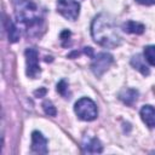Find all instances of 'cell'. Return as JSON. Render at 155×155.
Masks as SVG:
<instances>
[{"label": "cell", "instance_id": "6da1fadb", "mask_svg": "<svg viewBox=\"0 0 155 155\" xmlns=\"http://www.w3.org/2000/svg\"><path fill=\"white\" fill-rule=\"evenodd\" d=\"M91 34L97 44L107 48H115L121 44L115 19L104 12L97 15L92 21Z\"/></svg>", "mask_w": 155, "mask_h": 155}, {"label": "cell", "instance_id": "7a4b0ae2", "mask_svg": "<svg viewBox=\"0 0 155 155\" xmlns=\"http://www.w3.org/2000/svg\"><path fill=\"white\" fill-rule=\"evenodd\" d=\"M15 15L19 23H22L27 30H36L41 22L42 15L39 5L34 0H13Z\"/></svg>", "mask_w": 155, "mask_h": 155}, {"label": "cell", "instance_id": "3957f363", "mask_svg": "<svg viewBox=\"0 0 155 155\" xmlns=\"http://www.w3.org/2000/svg\"><path fill=\"white\" fill-rule=\"evenodd\" d=\"M75 113L84 121H92L97 117L98 110L94 102L88 97H82L75 103Z\"/></svg>", "mask_w": 155, "mask_h": 155}, {"label": "cell", "instance_id": "277c9868", "mask_svg": "<svg viewBox=\"0 0 155 155\" xmlns=\"http://www.w3.org/2000/svg\"><path fill=\"white\" fill-rule=\"evenodd\" d=\"M57 11L64 18L75 21L80 12V4L75 0H57Z\"/></svg>", "mask_w": 155, "mask_h": 155}, {"label": "cell", "instance_id": "5b68a950", "mask_svg": "<svg viewBox=\"0 0 155 155\" xmlns=\"http://www.w3.org/2000/svg\"><path fill=\"white\" fill-rule=\"evenodd\" d=\"M113 62H114V58L110 53L101 52L96 57H93V61L91 63V70L93 71V74L97 78H99V76H102V74L104 71H107L109 69V67L111 65Z\"/></svg>", "mask_w": 155, "mask_h": 155}, {"label": "cell", "instance_id": "8992f818", "mask_svg": "<svg viewBox=\"0 0 155 155\" xmlns=\"http://www.w3.org/2000/svg\"><path fill=\"white\" fill-rule=\"evenodd\" d=\"M25 61H27V75L31 79H36L40 73L39 65V53L35 48H27L25 50Z\"/></svg>", "mask_w": 155, "mask_h": 155}, {"label": "cell", "instance_id": "52a82bcc", "mask_svg": "<svg viewBox=\"0 0 155 155\" xmlns=\"http://www.w3.org/2000/svg\"><path fill=\"white\" fill-rule=\"evenodd\" d=\"M31 151L36 154H47V139L41 132L34 131L31 133Z\"/></svg>", "mask_w": 155, "mask_h": 155}, {"label": "cell", "instance_id": "ba28073f", "mask_svg": "<svg viewBox=\"0 0 155 155\" xmlns=\"http://www.w3.org/2000/svg\"><path fill=\"white\" fill-rule=\"evenodd\" d=\"M82 151L87 154H101L103 151V147L97 138L85 136L82 140Z\"/></svg>", "mask_w": 155, "mask_h": 155}, {"label": "cell", "instance_id": "9c48e42d", "mask_svg": "<svg viewBox=\"0 0 155 155\" xmlns=\"http://www.w3.org/2000/svg\"><path fill=\"white\" fill-rule=\"evenodd\" d=\"M140 116L148 127L150 128L155 127V108L153 105H149V104L143 105L140 109Z\"/></svg>", "mask_w": 155, "mask_h": 155}, {"label": "cell", "instance_id": "30bf717a", "mask_svg": "<svg viewBox=\"0 0 155 155\" xmlns=\"http://www.w3.org/2000/svg\"><path fill=\"white\" fill-rule=\"evenodd\" d=\"M119 98L126 104V105H130L132 107L133 103L137 101L138 98V91L134 90V88H125L122 90L120 93H119Z\"/></svg>", "mask_w": 155, "mask_h": 155}, {"label": "cell", "instance_id": "8fae6325", "mask_svg": "<svg viewBox=\"0 0 155 155\" xmlns=\"http://www.w3.org/2000/svg\"><path fill=\"white\" fill-rule=\"evenodd\" d=\"M131 65H132L134 69L139 70L144 76H148V75L150 74V70H149L148 65L145 64L144 58H143L140 54H136V56H133V57L131 58Z\"/></svg>", "mask_w": 155, "mask_h": 155}, {"label": "cell", "instance_id": "7c38bea8", "mask_svg": "<svg viewBox=\"0 0 155 155\" xmlns=\"http://www.w3.org/2000/svg\"><path fill=\"white\" fill-rule=\"evenodd\" d=\"M5 27H6V30H7V36H8L10 42H17L19 40L21 34H19L18 28L15 25V23L10 18H7L5 21Z\"/></svg>", "mask_w": 155, "mask_h": 155}, {"label": "cell", "instance_id": "4fadbf2b", "mask_svg": "<svg viewBox=\"0 0 155 155\" xmlns=\"http://www.w3.org/2000/svg\"><path fill=\"white\" fill-rule=\"evenodd\" d=\"M122 29L126 33H131V34H143L145 27L138 22L134 21H127L126 23L122 24Z\"/></svg>", "mask_w": 155, "mask_h": 155}, {"label": "cell", "instance_id": "5bb4252c", "mask_svg": "<svg viewBox=\"0 0 155 155\" xmlns=\"http://www.w3.org/2000/svg\"><path fill=\"white\" fill-rule=\"evenodd\" d=\"M144 57L149 64L155 65V45H149L144 47Z\"/></svg>", "mask_w": 155, "mask_h": 155}, {"label": "cell", "instance_id": "9a60e30c", "mask_svg": "<svg viewBox=\"0 0 155 155\" xmlns=\"http://www.w3.org/2000/svg\"><path fill=\"white\" fill-rule=\"evenodd\" d=\"M42 108H44L45 113H46L48 116H56L57 110H56V108L53 107V104H52L50 101H45V102L42 103Z\"/></svg>", "mask_w": 155, "mask_h": 155}, {"label": "cell", "instance_id": "2e32d148", "mask_svg": "<svg viewBox=\"0 0 155 155\" xmlns=\"http://www.w3.org/2000/svg\"><path fill=\"white\" fill-rule=\"evenodd\" d=\"M57 91H58V93H59L61 96L68 98V97H67V96H68V85H67L65 80H61V81L57 84Z\"/></svg>", "mask_w": 155, "mask_h": 155}, {"label": "cell", "instance_id": "e0dca14e", "mask_svg": "<svg viewBox=\"0 0 155 155\" xmlns=\"http://www.w3.org/2000/svg\"><path fill=\"white\" fill-rule=\"evenodd\" d=\"M70 31L69 30H63L62 33H61V40H62V46H64V47H67V46H69V44H70Z\"/></svg>", "mask_w": 155, "mask_h": 155}, {"label": "cell", "instance_id": "ac0fdd59", "mask_svg": "<svg viewBox=\"0 0 155 155\" xmlns=\"http://www.w3.org/2000/svg\"><path fill=\"white\" fill-rule=\"evenodd\" d=\"M34 94H35V97H44V96L46 94V88L41 87L40 90H36V91L34 92Z\"/></svg>", "mask_w": 155, "mask_h": 155}, {"label": "cell", "instance_id": "d6986e66", "mask_svg": "<svg viewBox=\"0 0 155 155\" xmlns=\"http://www.w3.org/2000/svg\"><path fill=\"white\" fill-rule=\"evenodd\" d=\"M138 4H142V5H147V6H150V5H155V0H136Z\"/></svg>", "mask_w": 155, "mask_h": 155}]
</instances>
